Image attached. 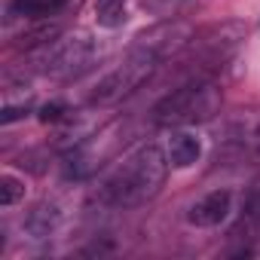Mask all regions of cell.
<instances>
[{
	"instance_id": "6da1fadb",
	"label": "cell",
	"mask_w": 260,
	"mask_h": 260,
	"mask_svg": "<svg viewBox=\"0 0 260 260\" xmlns=\"http://www.w3.org/2000/svg\"><path fill=\"white\" fill-rule=\"evenodd\" d=\"M166 169H169V156H162L159 147L147 144L138 153L128 156L101 187V199L107 205L116 208H135L144 205L147 199H153L166 181Z\"/></svg>"
},
{
	"instance_id": "52a82bcc",
	"label": "cell",
	"mask_w": 260,
	"mask_h": 260,
	"mask_svg": "<svg viewBox=\"0 0 260 260\" xmlns=\"http://www.w3.org/2000/svg\"><path fill=\"white\" fill-rule=\"evenodd\" d=\"M223 144L260 156V110H239L223 122V132H220Z\"/></svg>"
},
{
	"instance_id": "30bf717a",
	"label": "cell",
	"mask_w": 260,
	"mask_h": 260,
	"mask_svg": "<svg viewBox=\"0 0 260 260\" xmlns=\"http://www.w3.org/2000/svg\"><path fill=\"white\" fill-rule=\"evenodd\" d=\"M58 37H61V25H55V22H43V25H34V28L22 31L19 46H22V49L49 46V43H52V40H58Z\"/></svg>"
},
{
	"instance_id": "5bb4252c",
	"label": "cell",
	"mask_w": 260,
	"mask_h": 260,
	"mask_svg": "<svg viewBox=\"0 0 260 260\" xmlns=\"http://www.w3.org/2000/svg\"><path fill=\"white\" fill-rule=\"evenodd\" d=\"M61 113H64L61 104H43V107H40V119H43V122H58Z\"/></svg>"
},
{
	"instance_id": "3957f363",
	"label": "cell",
	"mask_w": 260,
	"mask_h": 260,
	"mask_svg": "<svg viewBox=\"0 0 260 260\" xmlns=\"http://www.w3.org/2000/svg\"><path fill=\"white\" fill-rule=\"evenodd\" d=\"M153 64H156V58H150V55L132 49V55H128L119 68H113L107 77L98 80V86H95V92H92V104L107 107V104L122 101L125 95H132V92L153 74Z\"/></svg>"
},
{
	"instance_id": "7a4b0ae2",
	"label": "cell",
	"mask_w": 260,
	"mask_h": 260,
	"mask_svg": "<svg viewBox=\"0 0 260 260\" xmlns=\"http://www.w3.org/2000/svg\"><path fill=\"white\" fill-rule=\"evenodd\" d=\"M220 113V89L205 80H193L175 92H169L156 107L153 119L159 125H193L208 122Z\"/></svg>"
},
{
	"instance_id": "7c38bea8",
	"label": "cell",
	"mask_w": 260,
	"mask_h": 260,
	"mask_svg": "<svg viewBox=\"0 0 260 260\" xmlns=\"http://www.w3.org/2000/svg\"><path fill=\"white\" fill-rule=\"evenodd\" d=\"M68 0H16L13 4V13L19 16H49L55 10H61Z\"/></svg>"
},
{
	"instance_id": "4fadbf2b",
	"label": "cell",
	"mask_w": 260,
	"mask_h": 260,
	"mask_svg": "<svg viewBox=\"0 0 260 260\" xmlns=\"http://www.w3.org/2000/svg\"><path fill=\"white\" fill-rule=\"evenodd\" d=\"M22 193H25V187H22L16 178H4V181H0V205H13V202H19Z\"/></svg>"
},
{
	"instance_id": "8992f818",
	"label": "cell",
	"mask_w": 260,
	"mask_h": 260,
	"mask_svg": "<svg viewBox=\"0 0 260 260\" xmlns=\"http://www.w3.org/2000/svg\"><path fill=\"white\" fill-rule=\"evenodd\" d=\"M190 40H193V28L187 22H162V25L141 31L135 40V49L159 61V58H172L181 49H187Z\"/></svg>"
},
{
	"instance_id": "8fae6325",
	"label": "cell",
	"mask_w": 260,
	"mask_h": 260,
	"mask_svg": "<svg viewBox=\"0 0 260 260\" xmlns=\"http://www.w3.org/2000/svg\"><path fill=\"white\" fill-rule=\"evenodd\" d=\"M95 19L104 28H116L125 19V0H95Z\"/></svg>"
},
{
	"instance_id": "ba28073f",
	"label": "cell",
	"mask_w": 260,
	"mask_h": 260,
	"mask_svg": "<svg viewBox=\"0 0 260 260\" xmlns=\"http://www.w3.org/2000/svg\"><path fill=\"white\" fill-rule=\"evenodd\" d=\"M230 202H233L230 190H214V193H208L205 199H199V202L190 208V223H196V226H217V223L230 214Z\"/></svg>"
},
{
	"instance_id": "277c9868",
	"label": "cell",
	"mask_w": 260,
	"mask_h": 260,
	"mask_svg": "<svg viewBox=\"0 0 260 260\" xmlns=\"http://www.w3.org/2000/svg\"><path fill=\"white\" fill-rule=\"evenodd\" d=\"M95 43L89 40V34H71V37H61V40H52L43 55H40V64L49 77H58V80H71L77 74H83L92 61H95Z\"/></svg>"
},
{
	"instance_id": "9c48e42d",
	"label": "cell",
	"mask_w": 260,
	"mask_h": 260,
	"mask_svg": "<svg viewBox=\"0 0 260 260\" xmlns=\"http://www.w3.org/2000/svg\"><path fill=\"white\" fill-rule=\"evenodd\" d=\"M199 153H202V147H199V138H193V135H187V132H178V135H172L169 138V162L175 166V169H187V166H193L196 159H199Z\"/></svg>"
},
{
	"instance_id": "5b68a950",
	"label": "cell",
	"mask_w": 260,
	"mask_h": 260,
	"mask_svg": "<svg viewBox=\"0 0 260 260\" xmlns=\"http://www.w3.org/2000/svg\"><path fill=\"white\" fill-rule=\"evenodd\" d=\"M242 40H245V28L236 25V22H223V25L205 28L202 34H193V40H190L187 49L196 55V61L220 64V61H226V58L239 49Z\"/></svg>"
}]
</instances>
